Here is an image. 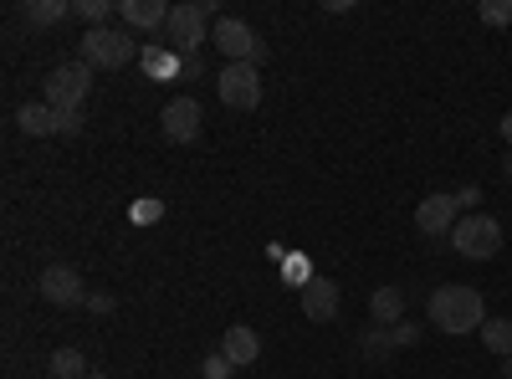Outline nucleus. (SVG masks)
I'll return each mask as SVG.
<instances>
[{"label":"nucleus","mask_w":512,"mask_h":379,"mask_svg":"<svg viewBox=\"0 0 512 379\" xmlns=\"http://www.w3.org/2000/svg\"><path fill=\"white\" fill-rule=\"evenodd\" d=\"M431 323L441 333H482L487 323V303H482V292L477 287H466V282H441L431 292Z\"/></svg>","instance_id":"1"},{"label":"nucleus","mask_w":512,"mask_h":379,"mask_svg":"<svg viewBox=\"0 0 512 379\" xmlns=\"http://www.w3.org/2000/svg\"><path fill=\"white\" fill-rule=\"evenodd\" d=\"M210 11L205 0H185V6H169V21H164V47L175 52L180 62L185 57H200V41H210Z\"/></svg>","instance_id":"2"},{"label":"nucleus","mask_w":512,"mask_h":379,"mask_svg":"<svg viewBox=\"0 0 512 379\" xmlns=\"http://www.w3.org/2000/svg\"><path fill=\"white\" fill-rule=\"evenodd\" d=\"M139 57V41L128 26H93V31H82L77 41V62H88V67H128Z\"/></svg>","instance_id":"3"},{"label":"nucleus","mask_w":512,"mask_h":379,"mask_svg":"<svg viewBox=\"0 0 512 379\" xmlns=\"http://www.w3.org/2000/svg\"><path fill=\"white\" fill-rule=\"evenodd\" d=\"M88 88H93V67L88 62H62V67L47 72V82H41V103L57 108V113H82Z\"/></svg>","instance_id":"4"},{"label":"nucleus","mask_w":512,"mask_h":379,"mask_svg":"<svg viewBox=\"0 0 512 379\" xmlns=\"http://www.w3.org/2000/svg\"><path fill=\"white\" fill-rule=\"evenodd\" d=\"M451 246L461 251L466 262H492L502 251V226L492 216H482V210H472V216H461L456 231H451Z\"/></svg>","instance_id":"5"},{"label":"nucleus","mask_w":512,"mask_h":379,"mask_svg":"<svg viewBox=\"0 0 512 379\" xmlns=\"http://www.w3.org/2000/svg\"><path fill=\"white\" fill-rule=\"evenodd\" d=\"M210 41H216V47L226 52V62H251V67H262V62H267L262 36H256L246 21H236V16H221L216 31H210Z\"/></svg>","instance_id":"6"},{"label":"nucleus","mask_w":512,"mask_h":379,"mask_svg":"<svg viewBox=\"0 0 512 379\" xmlns=\"http://www.w3.org/2000/svg\"><path fill=\"white\" fill-rule=\"evenodd\" d=\"M216 93H221V103L226 108H256L262 103V72H256L251 62H226L221 67V77H216Z\"/></svg>","instance_id":"7"},{"label":"nucleus","mask_w":512,"mask_h":379,"mask_svg":"<svg viewBox=\"0 0 512 379\" xmlns=\"http://www.w3.org/2000/svg\"><path fill=\"white\" fill-rule=\"evenodd\" d=\"M159 123H164V139H169V144H195L200 129H205L200 98H169L164 113H159Z\"/></svg>","instance_id":"8"},{"label":"nucleus","mask_w":512,"mask_h":379,"mask_svg":"<svg viewBox=\"0 0 512 379\" xmlns=\"http://www.w3.org/2000/svg\"><path fill=\"white\" fill-rule=\"evenodd\" d=\"M36 292L47 303H57V308H77V303H88V287H82V277H77V267H47L36 277Z\"/></svg>","instance_id":"9"},{"label":"nucleus","mask_w":512,"mask_h":379,"mask_svg":"<svg viewBox=\"0 0 512 379\" xmlns=\"http://www.w3.org/2000/svg\"><path fill=\"white\" fill-rule=\"evenodd\" d=\"M456 221H461L456 195H425V200L415 205V231H420V236H451Z\"/></svg>","instance_id":"10"},{"label":"nucleus","mask_w":512,"mask_h":379,"mask_svg":"<svg viewBox=\"0 0 512 379\" xmlns=\"http://www.w3.org/2000/svg\"><path fill=\"white\" fill-rule=\"evenodd\" d=\"M338 308H344V292H338L333 277H313V282L303 287V313H308L313 323H333Z\"/></svg>","instance_id":"11"},{"label":"nucleus","mask_w":512,"mask_h":379,"mask_svg":"<svg viewBox=\"0 0 512 379\" xmlns=\"http://www.w3.org/2000/svg\"><path fill=\"white\" fill-rule=\"evenodd\" d=\"M118 21L128 31H164L169 6H164V0H118Z\"/></svg>","instance_id":"12"},{"label":"nucleus","mask_w":512,"mask_h":379,"mask_svg":"<svg viewBox=\"0 0 512 379\" xmlns=\"http://www.w3.org/2000/svg\"><path fill=\"white\" fill-rule=\"evenodd\" d=\"M221 354H226L236 369H246V364H256V359H262V339H256V328H246V323H231V328H226V339H221Z\"/></svg>","instance_id":"13"},{"label":"nucleus","mask_w":512,"mask_h":379,"mask_svg":"<svg viewBox=\"0 0 512 379\" xmlns=\"http://www.w3.org/2000/svg\"><path fill=\"white\" fill-rule=\"evenodd\" d=\"M16 123H21V134H31V139L62 134V113H57V108H47V103H26V108L16 113Z\"/></svg>","instance_id":"14"},{"label":"nucleus","mask_w":512,"mask_h":379,"mask_svg":"<svg viewBox=\"0 0 512 379\" xmlns=\"http://www.w3.org/2000/svg\"><path fill=\"white\" fill-rule=\"evenodd\" d=\"M369 313H374V323H379V328L405 323V287H379L374 298H369Z\"/></svg>","instance_id":"15"},{"label":"nucleus","mask_w":512,"mask_h":379,"mask_svg":"<svg viewBox=\"0 0 512 379\" xmlns=\"http://www.w3.org/2000/svg\"><path fill=\"white\" fill-rule=\"evenodd\" d=\"M62 16H72V0H26L21 6L26 26H57Z\"/></svg>","instance_id":"16"},{"label":"nucleus","mask_w":512,"mask_h":379,"mask_svg":"<svg viewBox=\"0 0 512 379\" xmlns=\"http://www.w3.org/2000/svg\"><path fill=\"white\" fill-rule=\"evenodd\" d=\"M47 374L52 379H88L93 369H88V354H82V349H57L47 359Z\"/></svg>","instance_id":"17"},{"label":"nucleus","mask_w":512,"mask_h":379,"mask_svg":"<svg viewBox=\"0 0 512 379\" xmlns=\"http://www.w3.org/2000/svg\"><path fill=\"white\" fill-rule=\"evenodd\" d=\"M359 354L369 359V364H384L395 354V333L390 328H369V333H359Z\"/></svg>","instance_id":"18"},{"label":"nucleus","mask_w":512,"mask_h":379,"mask_svg":"<svg viewBox=\"0 0 512 379\" xmlns=\"http://www.w3.org/2000/svg\"><path fill=\"white\" fill-rule=\"evenodd\" d=\"M482 344H487L497 359H512V318H487V323H482Z\"/></svg>","instance_id":"19"},{"label":"nucleus","mask_w":512,"mask_h":379,"mask_svg":"<svg viewBox=\"0 0 512 379\" xmlns=\"http://www.w3.org/2000/svg\"><path fill=\"white\" fill-rule=\"evenodd\" d=\"M72 16H82L88 31H93V26H103L113 16V0H72Z\"/></svg>","instance_id":"20"},{"label":"nucleus","mask_w":512,"mask_h":379,"mask_svg":"<svg viewBox=\"0 0 512 379\" xmlns=\"http://www.w3.org/2000/svg\"><path fill=\"white\" fill-rule=\"evenodd\" d=\"M477 16H482L487 26H512V0H482Z\"/></svg>","instance_id":"21"},{"label":"nucleus","mask_w":512,"mask_h":379,"mask_svg":"<svg viewBox=\"0 0 512 379\" xmlns=\"http://www.w3.org/2000/svg\"><path fill=\"white\" fill-rule=\"evenodd\" d=\"M231 369H236V364H231L226 354H210V359L200 364V374H205V379H231Z\"/></svg>","instance_id":"22"},{"label":"nucleus","mask_w":512,"mask_h":379,"mask_svg":"<svg viewBox=\"0 0 512 379\" xmlns=\"http://www.w3.org/2000/svg\"><path fill=\"white\" fill-rule=\"evenodd\" d=\"M390 333H395V349H415L420 344V328L415 323H395Z\"/></svg>","instance_id":"23"},{"label":"nucleus","mask_w":512,"mask_h":379,"mask_svg":"<svg viewBox=\"0 0 512 379\" xmlns=\"http://www.w3.org/2000/svg\"><path fill=\"white\" fill-rule=\"evenodd\" d=\"M144 67H149V77H154V72H169V67H180V62L169 57V52H154V47H149V52H144Z\"/></svg>","instance_id":"24"},{"label":"nucleus","mask_w":512,"mask_h":379,"mask_svg":"<svg viewBox=\"0 0 512 379\" xmlns=\"http://www.w3.org/2000/svg\"><path fill=\"white\" fill-rule=\"evenodd\" d=\"M82 129H88V118H82V113H62V134L67 139H77Z\"/></svg>","instance_id":"25"},{"label":"nucleus","mask_w":512,"mask_h":379,"mask_svg":"<svg viewBox=\"0 0 512 379\" xmlns=\"http://www.w3.org/2000/svg\"><path fill=\"white\" fill-rule=\"evenodd\" d=\"M456 205H482V190H477V185H461V190H456Z\"/></svg>","instance_id":"26"},{"label":"nucleus","mask_w":512,"mask_h":379,"mask_svg":"<svg viewBox=\"0 0 512 379\" xmlns=\"http://www.w3.org/2000/svg\"><path fill=\"white\" fill-rule=\"evenodd\" d=\"M88 308L93 313H113V298H108V292H88Z\"/></svg>","instance_id":"27"},{"label":"nucleus","mask_w":512,"mask_h":379,"mask_svg":"<svg viewBox=\"0 0 512 379\" xmlns=\"http://www.w3.org/2000/svg\"><path fill=\"white\" fill-rule=\"evenodd\" d=\"M502 139H507V144H512V113H507V118H502Z\"/></svg>","instance_id":"28"},{"label":"nucleus","mask_w":512,"mask_h":379,"mask_svg":"<svg viewBox=\"0 0 512 379\" xmlns=\"http://www.w3.org/2000/svg\"><path fill=\"white\" fill-rule=\"evenodd\" d=\"M502 175L512 180V149H507V159H502Z\"/></svg>","instance_id":"29"},{"label":"nucleus","mask_w":512,"mask_h":379,"mask_svg":"<svg viewBox=\"0 0 512 379\" xmlns=\"http://www.w3.org/2000/svg\"><path fill=\"white\" fill-rule=\"evenodd\" d=\"M497 379H512V364H507V369H502V374H497Z\"/></svg>","instance_id":"30"},{"label":"nucleus","mask_w":512,"mask_h":379,"mask_svg":"<svg viewBox=\"0 0 512 379\" xmlns=\"http://www.w3.org/2000/svg\"><path fill=\"white\" fill-rule=\"evenodd\" d=\"M88 379H108V374H88Z\"/></svg>","instance_id":"31"}]
</instances>
